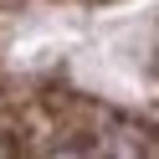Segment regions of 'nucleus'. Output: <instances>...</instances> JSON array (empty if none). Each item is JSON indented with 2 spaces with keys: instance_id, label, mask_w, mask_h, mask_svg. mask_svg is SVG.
I'll return each instance as SVG.
<instances>
[{
  "instance_id": "f257e3e1",
  "label": "nucleus",
  "mask_w": 159,
  "mask_h": 159,
  "mask_svg": "<svg viewBox=\"0 0 159 159\" xmlns=\"http://www.w3.org/2000/svg\"><path fill=\"white\" fill-rule=\"evenodd\" d=\"M123 149L134 154H159V123H123Z\"/></svg>"
}]
</instances>
